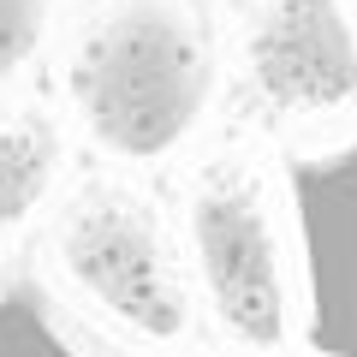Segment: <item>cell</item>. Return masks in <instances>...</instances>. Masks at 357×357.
Returning <instances> with one entry per match:
<instances>
[{"label":"cell","mask_w":357,"mask_h":357,"mask_svg":"<svg viewBox=\"0 0 357 357\" xmlns=\"http://www.w3.org/2000/svg\"><path fill=\"white\" fill-rule=\"evenodd\" d=\"M77 96L126 149H155L185 131L203 96V54L185 13L167 0H131L126 13H114L84 54Z\"/></svg>","instance_id":"obj_1"},{"label":"cell","mask_w":357,"mask_h":357,"mask_svg":"<svg viewBox=\"0 0 357 357\" xmlns=\"http://www.w3.org/2000/svg\"><path fill=\"white\" fill-rule=\"evenodd\" d=\"M298 238L310 286V345L321 357H357V143L304 155L292 167Z\"/></svg>","instance_id":"obj_2"},{"label":"cell","mask_w":357,"mask_h":357,"mask_svg":"<svg viewBox=\"0 0 357 357\" xmlns=\"http://www.w3.org/2000/svg\"><path fill=\"white\" fill-rule=\"evenodd\" d=\"M256 72L286 102H340L357 84V48L340 0H280L256 30Z\"/></svg>","instance_id":"obj_3"},{"label":"cell","mask_w":357,"mask_h":357,"mask_svg":"<svg viewBox=\"0 0 357 357\" xmlns=\"http://www.w3.org/2000/svg\"><path fill=\"white\" fill-rule=\"evenodd\" d=\"M0 357H96V351L77 345L54 321V310L42 304V292L13 286V292H0Z\"/></svg>","instance_id":"obj_4"},{"label":"cell","mask_w":357,"mask_h":357,"mask_svg":"<svg viewBox=\"0 0 357 357\" xmlns=\"http://www.w3.org/2000/svg\"><path fill=\"white\" fill-rule=\"evenodd\" d=\"M42 18H48V0H0V72H13L42 42Z\"/></svg>","instance_id":"obj_5"}]
</instances>
